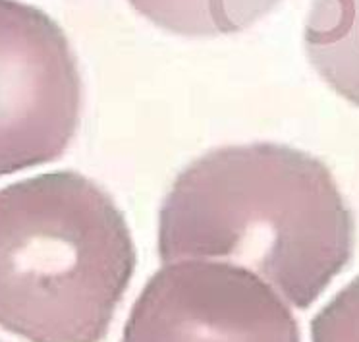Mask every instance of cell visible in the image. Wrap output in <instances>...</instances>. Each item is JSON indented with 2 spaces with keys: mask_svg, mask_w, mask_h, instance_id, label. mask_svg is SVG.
Segmentation results:
<instances>
[{
  "mask_svg": "<svg viewBox=\"0 0 359 342\" xmlns=\"http://www.w3.org/2000/svg\"><path fill=\"white\" fill-rule=\"evenodd\" d=\"M353 230L320 159L282 143L224 145L174 180L158 213V256L240 265L307 310L350 263Z\"/></svg>",
  "mask_w": 359,
  "mask_h": 342,
  "instance_id": "obj_1",
  "label": "cell"
},
{
  "mask_svg": "<svg viewBox=\"0 0 359 342\" xmlns=\"http://www.w3.org/2000/svg\"><path fill=\"white\" fill-rule=\"evenodd\" d=\"M137 254L97 182L48 172L0 190V327L29 342H101Z\"/></svg>",
  "mask_w": 359,
  "mask_h": 342,
  "instance_id": "obj_2",
  "label": "cell"
},
{
  "mask_svg": "<svg viewBox=\"0 0 359 342\" xmlns=\"http://www.w3.org/2000/svg\"><path fill=\"white\" fill-rule=\"evenodd\" d=\"M81 78L43 10L0 0V176L60 159L76 136Z\"/></svg>",
  "mask_w": 359,
  "mask_h": 342,
  "instance_id": "obj_3",
  "label": "cell"
},
{
  "mask_svg": "<svg viewBox=\"0 0 359 342\" xmlns=\"http://www.w3.org/2000/svg\"><path fill=\"white\" fill-rule=\"evenodd\" d=\"M122 342H302L269 282L240 265L186 259L149 279Z\"/></svg>",
  "mask_w": 359,
  "mask_h": 342,
  "instance_id": "obj_4",
  "label": "cell"
},
{
  "mask_svg": "<svg viewBox=\"0 0 359 342\" xmlns=\"http://www.w3.org/2000/svg\"><path fill=\"white\" fill-rule=\"evenodd\" d=\"M304 39L317 74L359 107V0H313Z\"/></svg>",
  "mask_w": 359,
  "mask_h": 342,
  "instance_id": "obj_5",
  "label": "cell"
},
{
  "mask_svg": "<svg viewBox=\"0 0 359 342\" xmlns=\"http://www.w3.org/2000/svg\"><path fill=\"white\" fill-rule=\"evenodd\" d=\"M164 32L184 37H219L245 32L280 0H128Z\"/></svg>",
  "mask_w": 359,
  "mask_h": 342,
  "instance_id": "obj_6",
  "label": "cell"
},
{
  "mask_svg": "<svg viewBox=\"0 0 359 342\" xmlns=\"http://www.w3.org/2000/svg\"><path fill=\"white\" fill-rule=\"evenodd\" d=\"M311 342H359V277L313 317Z\"/></svg>",
  "mask_w": 359,
  "mask_h": 342,
  "instance_id": "obj_7",
  "label": "cell"
}]
</instances>
